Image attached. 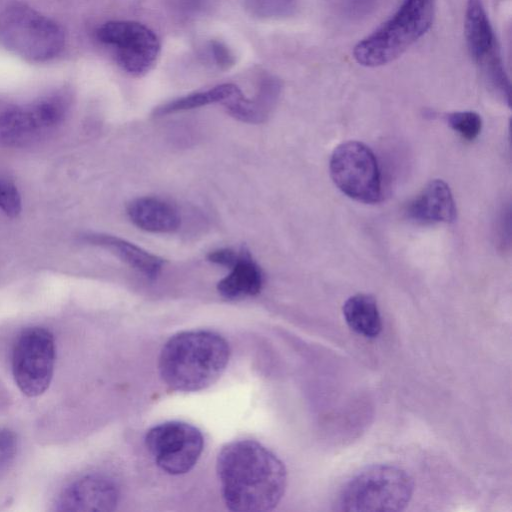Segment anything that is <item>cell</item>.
Returning <instances> with one entry per match:
<instances>
[{
	"instance_id": "6da1fadb",
	"label": "cell",
	"mask_w": 512,
	"mask_h": 512,
	"mask_svg": "<svg viewBox=\"0 0 512 512\" xmlns=\"http://www.w3.org/2000/svg\"><path fill=\"white\" fill-rule=\"evenodd\" d=\"M216 471L224 503L231 511H270L285 493V465L254 440H237L223 446Z\"/></svg>"
},
{
	"instance_id": "7a4b0ae2",
	"label": "cell",
	"mask_w": 512,
	"mask_h": 512,
	"mask_svg": "<svg viewBox=\"0 0 512 512\" xmlns=\"http://www.w3.org/2000/svg\"><path fill=\"white\" fill-rule=\"evenodd\" d=\"M230 357L227 341L211 331H184L171 337L161 350L159 372L175 391L193 392L215 383Z\"/></svg>"
},
{
	"instance_id": "3957f363",
	"label": "cell",
	"mask_w": 512,
	"mask_h": 512,
	"mask_svg": "<svg viewBox=\"0 0 512 512\" xmlns=\"http://www.w3.org/2000/svg\"><path fill=\"white\" fill-rule=\"evenodd\" d=\"M434 13L435 0H403L390 19L354 46V59L369 68L393 62L427 33Z\"/></svg>"
},
{
	"instance_id": "277c9868",
	"label": "cell",
	"mask_w": 512,
	"mask_h": 512,
	"mask_svg": "<svg viewBox=\"0 0 512 512\" xmlns=\"http://www.w3.org/2000/svg\"><path fill=\"white\" fill-rule=\"evenodd\" d=\"M0 45L31 62L58 56L65 46L62 27L18 0H0Z\"/></svg>"
},
{
	"instance_id": "5b68a950",
	"label": "cell",
	"mask_w": 512,
	"mask_h": 512,
	"mask_svg": "<svg viewBox=\"0 0 512 512\" xmlns=\"http://www.w3.org/2000/svg\"><path fill=\"white\" fill-rule=\"evenodd\" d=\"M414 492L412 477L401 467L374 464L353 475L341 487L336 511H401Z\"/></svg>"
},
{
	"instance_id": "8992f818",
	"label": "cell",
	"mask_w": 512,
	"mask_h": 512,
	"mask_svg": "<svg viewBox=\"0 0 512 512\" xmlns=\"http://www.w3.org/2000/svg\"><path fill=\"white\" fill-rule=\"evenodd\" d=\"M70 100L56 92L0 112V145L21 147L47 137L65 119Z\"/></svg>"
},
{
	"instance_id": "52a82bcc",
	"label": "cell",
	"mask_w": 512,
	"mask_h": 512,
	"mask_svg": "<svg viewBox=\"0 0 512 512\" xmlns=\"http://www.w3.org/2000/svg\"><path fill=\"white\" fill-rule=\"evenodd\" d=\"M96 38L110 49L117 65L133 77H142L150 72L161 52L157 34L136 21L105 22L96 30Z\"/></svg>"
},
{
	"instance_id": "ba28073f",
	"label": "cell",
	"mask_w": 512,
	"mask_h": 512,
	"mask_svg": "<svg viewBox=\"0 0 512 512\" xmlns=\"http://www.w3.org/2000/svg\"><path fill=\"white\" fill-rule=\"evenodd\" d=\"M330 176L348 197L363 203H376L381 198V177L372 150L359 141L338 145L330 158Z\"/></svg>"
},
{
	"instance_id": "9c48e42d",
	"label": "cell",
	"mask_w": 512,
	"mask_h": 512,
	"mask_svg": "<svg viewBox=\"0 0 512 512\" xmlns=\"http://www.w3.org/2000/svg\"><path fill=\"white\" fill-rule=\"evenodd\" d=\"M53 334L43 327H30L19 336L12 356V371L21 392L28 397L43 394L50 385L55 365Z\"/></svg>"
},
{
	"instance_id": "30bf717a",
	"label": "cell",
	"mask_w": 512,
	"mask_h": 512,
	"mask_svg": "<svg viewBox=\"0 0 512 512\" xmlns=\"http://www.w3.org/2000/svg\"><path fill=\"white\" fill-rule=\"evenodd\" d=\"M145 445L157 466L171 475L189 472L204 447L201 431L182 421H167L150 428Z\"/></svg>"
},
{
	"instance_id": "8fae6325",
	"label": "cell",
	"mask_w": 512,
	"mask_h": 512,
	"mask_svg": "<svg viewBox=\"0 0 512 512\" xmlns=\"http://www.w3.org/2000/svg\"><path fill=\"white\" fill-rule=\"evenodd\" d=\"M464 35L470 56L491 88L509 102L510 83L497 39L481 0H468Z\"/></svg>"
},
{
	"instance_id": "7c38bea8",
	"label": "cell",
	"mask_w": 512,
	"mask_h": 512,
	"mask_svg": "<svg viewBox=\"0 0 512 512\" xmlns=\"http://www.w3.org/2000/svg\"><path fill=\"white\" fill-rule=\"evenodd\" d=\"M119 498L115 483L102 475H87L70 483L55 503L57 511H111Z\"/></svg>"
},
{
	"instance_id": "4fadbf2b",
	"label": "cell",
	"mask_w": 512,
	"mask_h": 512,
	"mask_svg": "<svg viewBox=\"0 0 512 512\" xmlns=\"http://www.w3.org/2000/svg\"><path fill=\"white\" fill-rule=\"evenodd\" d=\"M282 91L281 81L266 74L260 80L256 94L247 98L244 94L224 105L226 111L235 119L259 124L266 121L276 106Z\"/></svg>"
},
{
	"instance_id": "5bb4252c",
	"label": "cell",
	"mask_w": 512,
	"mask_h": 512,
	"mask_svg": "<svg viewBox=\"0 0 512 512\" xmlns=\"http://www.w3.org/2000/svg\"><path fill=\"white\" fill-rule=\"evenodd\" d=\"M407 213L421 223L454 221L456 206L449 186L440 179L430 181L410 203Z\"/></svg>"
},
{
	"instance_id": "9a60e30c",
	"label": "cell",
	"mask_w": 512,
	"mask_h": 512,
	"mask_svg": "<svg viewBox=\"0 0 512 512\" xmlns=\"http://www.w3.org/2000/svg\"><path fill=\"white\" fill-rule=\"evenodd\" d=\"M130 221L139 229L151 233H171L181 223L177 209L156 197H139L126 207Z\"/></svg>"
},
{
	"instance_id": "2e32d148",
	"label": "cell",
	"mask_w": 512,
	"mask_h": 512,
	"mask_svg": "<svg viewBox=\"0 0 512 512\" xmlns=\"http://www.w3.org/2000/svg\"><path fill=\"white\" fill-rule=\"evenodd\" d=\"M81 238L85 243L110 251L146 277L155 278L162 270V258L125 239L104 233H86Z\"/></svg>"
},
{
	"instance_id": "e0dca14e",
	"label": "cell",
	"mask_w": 512,
	"mask_h": 512,
	"mask_svg": "<svg viewBox=\"0 0 512 512\" xmlns=\"http://www.w3.org/2000/svg\"><path fill=\"white\" fill-rule=\"evenodd\" d=\"M263 286V274L260 267L253 260L245 248L231 267V272L217 284L221 296L229 300L241 299L257 295Z\"/></svg>"
},
{
	"instance_id": "ac0fdd59",
	"label": "cell",
	"mask_w": 512,
	"mask_h": 512,
	"mask_svg": "<svg viewBox=\"0 0 512 512\" xmlns=\"http://www.w3.org/2000/svg\"><path fill=\"white\" fill-rule=\"evenodd\" d=\"M348 327L365 338H375L382 331V319L372 295L358 293L349 297L342 308Z\"/></svg>"
},
{
	"instance_id": "d6986e66",
	"label": "cell",
	"mask_w": 512,
	"mask_h": 512,
	"mask_svg": "<svg viewBox=\"0 0 512 512\" xmlns=\"http://www.w3.org/2000/svg\"><path fill=\"white\" fill-rule=\"evenodd\" d=\"M242 95L243 92L237 85L233 83H223L206 90L190 93L162 104L154 109L153 115L155 117H162L215 103H222L225 105Z\"/></svg>"
},
{
	"instance_id": "ffe728a7",
	"label": "cell",
	"mask_w": 512,
	"mask_h": 512,
	"mask_svg": "<svg viewBox=\"0 0 512 512\" xmlns=\"http://www.w3.org/2000/svg\"><path fill=\"white\" fill-rule=\"evenodd\" d=\"M250 14L262 19L286 18L295 13L298 0H245Z\"/></svg>"
},
{
	"instance_id": "44dd1931",
	"label": "cell",
	"mask_w": 512,
	"mask_h": 512,
	"mask_svg": "<svg viewBox=\"0 0 512 512\" xmlns=\"http://www.w3.org/2000/svg\"><path fill=\"white\" fill-rule=\"evenodd\" d=\"M447 122L455 132L467 141L476 139L482 128V119L480 115L474 111L450 113L447 116Z\"/></svg>"
},
{
	"instance_id": "7402d4cb",
	"label": "cell",
	"mask_w": 512,
	"mask_h": 512,
	"mask_svg": "<svg viewBox=\"0 0 512 512\" xmlns=\"http://www.w3.org/2000/svg\"><path fill=\"white\" fill-rule=\"evenodd\" d=\"M341 16L348 19H361L374 13L384 0H329Z\"/></svg>"
},
{
	"instance_id": "603a6c76",
	"label": "cell",
	"mask_w": 512,
	"mask_h": 512,
	"mask_svg": "<svg viewBox=\"0 0 512 512\" xmlns=\"http://www.w3.org/2000/svg\"><path fill=\"white\" fill-rule=\"evenodd\" d=\"M204 56L210 64L220 70L230 69L236 62L232 50L219 40H210L205 45Z\"/></svg>"
},
{
	"instance_id": "cb8c5ba5",
	"label": "cell",
	"mask_w": 512,
	"mask_h": 512,
	"mask_svg": "<svg viewBox=\"0 0 512 512\" xmlns=\"http://www.w3.org/2000/svg\"><path fill=\"white\" fill-rule=\"evenodd\" d=\"M0 209L9 217L14 218L21 212L20 193L9 180L0 178Z\"/></svg>"
},
{
	"instance_id": "d4e9b609",
	"label": "cell",
	"mask_w": 512,
	"mask_h": 512,
	"mask_svg": "<svg viewBox=\"0 0 512 512\" xmlns=\"http://www.w3.org/2000/svg\"><path fill=\"white\" fill-rule=\"evenodd\" d=\"M17 450L15 434L5 428H0V477L6 473L12 464Z\"/></svg>"
},
{
	"instance_id": "484cf974",
	"label": "cell",
	"mask_w": 512,
	"mask_h": 512,
	"mask_svg": "<svg viewBox=\"0 0 512 512\" xmlns=\"http://www.w3.org/2000/svg\"><path fill=\"white\" fill-rule=\"evenodd\" d=\"M241 255V250L236 251L231 248H221L211 251L207 258L210 262L221 266L232 267Z\"/></svg>"
}]
</instances>
